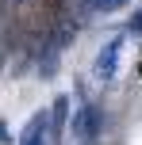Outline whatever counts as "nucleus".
Here are the masks:
<instances>
[{"label": "nucleus", "instance_id": "nucleus-1", "mask_svg": "<svg viewBox=\"0 0 142 145\" xmlns=\"http://www.w3.org/2000/svg\"><path fill=\"white\" fill-rule=\"evenodd\" d=\"M100 130H104V115H100L96 103H81V107L73 111V126H69V134H73L77 145H92L100 138Z\"/></svg>", "mask_w": 142, "mask_h": 145}, {"label": "nucleus", "instance_id": "nucleus-2", "mask_svg": "<svg viewBox=\"0 0 142 145\" xmlns=\"http://www.w3.org/2000/svg\"><path fill=\"white\" fill-rule=\"evenodd\" d=\"M119 54H123V38H108V42L100 46L96 61H92V76L96 80H115V72H119Z\"/></svg>", "mask_w": 142, "mask_h": 145}, {"label": "nucleus", "instance_id": "nucleus-3", "mask_svg": "<svg viewBox=\"0 0 142 145\" xmlns=\"http://www.w3.org/2000/svg\"><path fill=\"white\" fill-rule=\"evenodd\" d=\"M46 138H50V115L38 111V115L27 118V126L19 134V145H46Z\"/></svg>", "mask_w": 142, "mask_h": 145}, {"label": "nucleus", "instance_id": "nucleus-4", "mask_svg": "<svg viewBox=\"0 0 142 145\" xmlns=\"http://www.w3.org/2000/svg\"><path fill=\"white\" fill-rule=\"evenodd\" d=\"M69 111H73V99H69V95H58V99L50 103V111H46V115H50V138H61V134L69 130Z\"/></svg>", "mask_w": 142, "mask_h": 145}, {"label": "nucleus", "instance_id": "nucleus-5", "mask_svg": "<svg viewBox=\"0 0 142 145\" xmlns=\"http://www.w3.org/2000/svg\"><path fill=\"white\" fill-rule=\"evenodd\" d=\"M58 61H61V50L54 42H46L42 54H38V72H42V80H50L54 72H58Z\"/></svg>", "mask_w": 142, "mask_h": 145}, {"label": "nucleus", "instance_id": "nucleus-6", "mask_svg": "<svg viewBox=\"0 0 142 145\" xmlns=\"http://www.w3.org/2000/svg\"><path fill=\"white\" fill-rule=\"evenodd\" d=\"M81 8H85V12H100V15H108V12L127 8V0H81Z\"/></svg>", "mask_w": 142, "mask_h": 145}, {"label": "nucleus", "instance_id": "nucleus-7", "mask_svg": "<svg viewBox=\"0 0 142 145\" xmlns=\"http://www.w3.org/2000/svg\"><path fill=\"white\" fill-rule=\"evenodd\" d=\"M131 31H142V8H138L135 15H131Z\"/></svg>", "mask_w": 142, "mask_h": 145}, {"label": "nucleus", "instance_id": "nucleus-8", "mask_svg": "<svg viewBox=\"0 0 142 145\" xmlns=\"http://www.w3.org/2000/svg\"><path fill=\"white\" fill-rule=\"evenodd\" d=\"M0 145H12V134H8V126L0 122Z\"/></svg>", "mask_w": 142, "mask_h": 145}]
</instances>
